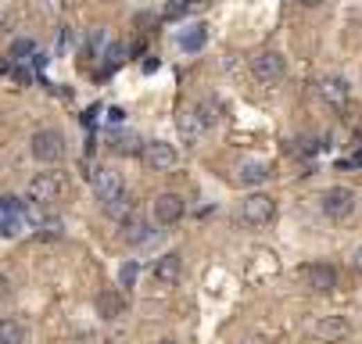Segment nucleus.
<instances>
[{"label": "nucleus", "instance_id": "1", "mask_svg": "<svg viewBox=\"0 0 362 344\" xmlns=\"http://www.w3.org/2000/svg\"><path fill=\"white\" fill-rule=\"evenodd\" d=\"M65 190H69V176L61 169L36 172V176L29 180V198L36 205H58L61 198H65Z\"/></svg>", "mask_w": 362, "mask_h": 344}, {"label": "nucleus", "instance_id": "2", "mask_svg": "<svg viewBox=\"0 0 362 344\" xmlns=\"http://www.w3.org/2000/svg\"><path fill=\"white\" fill-rule=\"evenodd\" d=\"M29 150H33V158L40 165H58L61 158H65V137L58 133V129H36L33 140H29Z\"/></svg>", "mask_w": 362, "mask_h": 344}, {"label": "nucleus", "instance_id": "3", "mask_svg": "<svg viewBox=\"0 0 362 344\" xmlns=\"http://www.w3.org/2000/svg\"><path fill=\"white\" fill-rule=\"evenodd\" d=\"M140 162H144L147 172H173L180 155H176V147L165 144V140H147L140 147Z\"/></svg>", "mask_w": 362, "mask_h": 344}, {"label": "nucleus", "instance_id": "4", "mask_svg": "<svg viewBox=\"0 0 362 344\" xmlns=\"http://www.w3.org/2000/svg\"><path fill=\"white\" fill-rule=\"evenodd\" d=\"M90 187H94V198H97L101 205H112V201H119L122 194H126L122 172H115V169H104V165L90 172Z\"/></svg>", "mask_w": 362, "mask_h": 344}, {"label": "nucleus", "instance_id": "5", "mask_svg": "<svg viewBox=\"0 0 362 344\" xmlns=\"http://www.w3.org/2000/svg\"><path fill=\"white\" fill-rule=\"evenodd\" d=\"M355 190L352 187H330L323 198H319V208H323V215L327 219H334V223H341V219H348V215L355 212Z\"/></svg>", "mask_w": 362, "mask_h": 344}, {"label": "nucleus", "instance_id": "6", "mask_svg": "<svg viewBox=\"0 0 362 344\" xmlns=\"http://www.w3.org/2000/svg\"><path fill=\"white\" fill-rule=\"evenodd\" d=\"M251 76L259 79L262 86H276L284 76H287V61L280 51H262L259 58L251 61Z\"/></svg>", "mask_w": 362, "mask_h": 344}, {"label": "nucleus", "instance_id": "7", "mask_svg": "<svg viewBox=\"0 0 362 344\" xmlns=\"http://www.w3.org/2000/svg\"><path fill=\"white\" fill-rule=\"evenodd\" d=\"M273 215H276V201L269 198V194H262V190L248 194L244 205H241V219L248 226H266V223H273Z\"/></svg>", "mask_w": 362, "mask_h": 344}, {"label": "nucleus", "instance_id": "8", "mask_svg": "<svg viewBox=\"0 0 362 344\" xmlns=\"http://www.w3.org/2000/svg\"><path fill=\"white\" fill-rule=\"evenodd\" d=\"M183 212H187V201L180 194H158L155 205H151V215H155L158 226H176L183 219Z\"/></svg>", "mask_w": 362, "mask_h": 344}, {"label": "nucleus", "instance_id": "9", "mask_svg": "<svg viewBox=\"0 0 362 344\" xmlns=\"http://www.w3.org/2000/svg\"><path fill=\"white\" fill-rule=\"evenodd\" d=\"M302 280H305V287H312L316 294H334L337 291V269L327 266V262H309L302 269Z\"/></svg>", "mask_w": 362, "mask_h": 344}, {"label": "nucleus", "instance_id": "10", "mask_svg": "<svg viewBox=\"0 0 362 344\" xmlns=\"http://www.w3.org/2000/svg\"><path fill=\"white\" fill-rule=\"evenodd\" d=\"M26 230V208L18 198H0V233L4 237H18Z\"/></svg>", "mask_w": 362, "mask_h": 344}, {"label": "nucleus", "instance_id": "11", "mask_svg": "<svg viewBox=\"0 0 362 344\" xmlns=\"http://www.w3.org/2000/svg\"><path fill=\"white\" fill-rule=\"evenodd\" d=\"M312 334H316L319 341H327V344H337V341H345V337L352 334V322H348L345 316H323V319H316Z\"/></svg>", "mask_w": 362, "mask_h": 344}, {"label": "nucleus", "instance_id": "12", "mask_svg": "<svg viewBox=\"0 0 362 344\" xmlns=\"http://www.w3.org/2000/svg\"><path fill=\"white\" fill-rule=\"evenodd\" d=\"M180 273H183V258H180L176 251L162 255L158 262H155V269H151V276H155V284H158V287H176Z\"/></svg>", "mask_w": 362, "mask_h": 344}, {"label": "nucleus", "instance_id": "13", "mask_svg": "<svg viewBox=\"0 0 362 344\" xmlns=\"http://www.w3.org/2000/svg\"><path fill=\"white\" fill-rule=\"evenodd\" d=\"M319 97H323L327 104H334V108H341V104H348L352 86H348L345 76H323L319 79Z\"/></svg>", "mask_w": 362, "mask_h": 344}, {"label": "nucleus", "instance_id": "14", "mask_svg": "<svg viewBox=\"0 0 362 344\" xmlns=\"http://www.w3.org/2000/svg\"><path fill=\"white\" fill-rule=\"evenodd\" d=\"M122 312H126V301H122L119 291H101V294H97V316H101L104 322H115Z\"/></svg>", "mask_w": 362, "mask_h": 344}, {"label": "nucleus", "instance_id": "15", "mask_svg": "<svg viewBox=\"0 0 362 344\" xmlns=\"http://www.w3.org/2000/svg\"><path fill=\"white\" fill-rule=\"evenodd\" d=\"M180 137L187 140V147L201 144V137H205V122L198 119V112H194V108H190V112H183V115H180Z\"/></svg>", "mask_w": 362, "mask_h": 344}, {"label": "nucleus", "instance_id": "16", "mask_svg": "<svg viewBox=\"0 0 362 344\" xmlns=\"http://www.w3.org/2000/svg\"><path fill=\"white\" fill-rule=\"evenodd\" d=\"M269 176H273V172H269L266 162H244V165L237 169V180H241L244 187H262Z\"/></svg>", "mask_w": 362, "mask_h": 344}, {"label": "nucleus", "instance_id": "17", "mask_svg": "<svg viewBox=\"0 0 362 344\" xmlns=\"http://www.w3.org/2000/svg\"><path fill=\"white\" fill-rule=\"evenodd\" d=\"M26 327L18 319H0V344H26Z\"/></svg>", "mask_w": 362, "mask_h": 344}, {"label": "nucleus", "instance_id": "18", "mask_svg": "<svg viewBox=\"0 0 362 344\" xmlns=\"http://www.w3.org/2000/svg\"><path fill=\"white\" fill-rule=\"evenodd\" d=\"M205 40H208V29H205V26H194L190 33H183V36H180V47L194 54V51H201V47H205Z\"/></svg>", "mask_w": 362, "mask_h": 344}, {"label": "nucleus", "instance_id": "19", "mask_svg": "<svg viewBox=\"0 0 362 344\" xmlns=\"http://www.w3.org/2000/svg\"><path fill=\"white\" fill-rule=\"evenodd\" d=\"M194 112H198V119H201L205 129H208V126H216V122H219V101H212V97H208V101H201V104L194 108Z\"/></svg>", "mask_w": 362, "mask_h": 344}, {"label": "nucleus", "instance_id": "20", "mask_svg": "<svg viewBox=\"0 0 362 344\" xmlns=\"http://www.w3.org/2000/svg\"><path fill=\"white\" fill-rule=\"evenodd\" d=\"M140 147H144V144H140L133 133H130V137L122 133V137H115V144H112V150H119V155H140Z\"/></svg>", "mask_w": 362, "mask_h": 344}, {"label": "nucleus", "instance_id": "21", "mask_svg": "<svg viewBox=\"0 0 362 344\" xmlns=\"http://www.w3.org/2000/svg\"><path fill=\"white\" fill-rule=\"evenodd\" d=\"M194 11V0H173V4H165V11H162V18H183V15H190Z\"/></svg>", "mask_w": 362, "mask_h": 344}, {"label": "nucleus", "instance_id": "22", "mask_svg": "<svg viewBox=\"0 0 362 344\" xmlns=\"http://www.w3.org/2000/svg\"><path fill=\"white\" fill-rule=\"evenodd\" d=\"M147 237H151V230H147L144 223H126V241L130 244H144Z\"/></svg>", "mask_w": 362, "mask_h": 344}, {"label": "nucleus", "instance_id": "23", "mask_svg": "<svg viewBox=\"0 0 362 344\" xmlns=\"http://www.w3.org/2000/svg\"><path fill=\"white\" fill-rule=\"evenodd\" d=\"M137 276H140V266L130 258V262L119 269V284H122V287H133V284H137Z\"/></svg>", "mask_w": 362, "mask_h": 344}, {"label": "nucleus", "instance_id": "24", "mask_svg": "<svg viewBox=\"0 0 362 344\" xmlns=\"http://www.w3.org/2000/svg\"><path fill=\"white\" fill-rule=\"evenodd\" d=\"M36 47H33V40H15L11 43V58H29Z\"/></svg>", "mask_w": 362, "mask_h": 344}, {"label": "nucleus", "instance_id": "25", "mask_svg": "<svg viewBox=\"0 0 362 344\" xmlns=\"http://www.w3.org/2000/svg\"><path fill=\"white\" fill-rule=\"evenodd\" d=\"M11 79L18 86H29V69H22V64H11Z\"/></svg>", "mask_w": 362, "mask_h": 344}, {"label": "nucleus", "instance_id": "26", "mask_svg": "<svg viewBox=\"0 0 362 344\" xmlns=\"http://www.w3.org/2000/svg\"><path fill=\"white\" fill-rule=\"evenodd\" d=\"M8 291H11V280H8L4 273H0V301H4V298H8Z\"/></svg>", "mask_w": 362, "mask_h": 344}, {"label": "nucleus", "instance_id": "27", "mask_svg": "<svg viewBox=\"0 0 362 344\" xmlns=\"http://www.w3.org/2000/svg\"><path fill=\"white\" fill-rule=\"evenodd\" d=\"M352 266H355V273H362V248L352 255Z\"/></svg>", "mask_w": 362, "mask_h": 344}, {"label": "nucleus", "instance_id": "28", "mask_svg": "<svg viewBox=\"0 0 362 344\" xmlns=\"http://www.w3.org/2000/svg\"><path fill=\"white\" fill-rule=\"evenodd\" d=\"M298 4H305V8H316V4H319V0H298Z\"/></svg>", "mask_w": 362, "mask_h": 344}, {"label": "nucleus", "instance_id": "29", "mask_svg": "<svg viewBox=\"0 0 362 344\" xmlns=\"http://www.w3.org/2000/svg\"><path fill=\"white\" fill-rule=\"evenodd\" d=\"M244 344H262V337H251V341H244Z\"/></svg>", "mask_w": 362, "mask_h": 344}, {"label": "nucleus", "instance_id": "30", "mask_svg": "<svg viewBox=\"0 0 362 344\" xmlns=\"http://www.w3.org/2000/svg\"><path fill=\"white\" fill-rule=\"evenodd\" d=\"M155 344H176V341H155Z\"/></svg>", "mask_w": 362, "mask_h": 344}, {"label": "nucleus", "instance_id": "31", "mask_svg": "<svg viewBox=\"0 0 362 344\" xmlns=\"http://www.w3.org/2000/svg\"><path fill=\"white\" fill-rule=\"evenodd\" d=\"M0 72H4V64H0Z\"/></svg>", "mask_w": 362, "mask_h": 344}]
</instances>
